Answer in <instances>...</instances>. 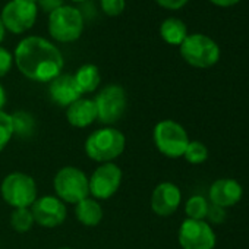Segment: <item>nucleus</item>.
I'll return each instance as SVG.
<instances>
[{
	"instance_id": "nucleus-8",
	"label": "nucleus",
	"mask_w": 249,
	"mask_h": 249,
	"mask_svg": "<svg viewBox=\"0 0 249 249\" xmlns=\"http://www.w3.org/2000/svg\"><path fill=\"white\" fill-rule=\"evenodd\" d=\"M97 108V119L104 124H114L122 119L126 110L128 97L123 87L111 84L104 87L94 100Z\"/></svg>"
},
{
	"instance_id": "nucleus-12",
	"label": "nucleus",
	"mask_w": 249,
	"mask_h": 249,
	"mask_svg": "<svg viewBox=\"0 0 249 249\" xmlns=\"http://www.w3.org/2000/svg\"><path fill=\"white\" fill-rule=\"evenodd\" d=\"M30 210L33 213L34 221L46 229H54L63 224L68 215L65 202L52 195L37 198Z\"/></svg>"
},
{
	"instance_id": "nucleus-26",
	"label": "nucleus",
	"mask_w": 249,
	"mask_h": 249,
	"mask_svg": "<svg viewBox=\"0 0 249 249\" xmlns=\"http://www.w3.org/2000/svg\"><path fill=\"white\" fill-rule=\"evenodd\" d=\"M207 218H208L211 223H214V224H221V223H224V220H226V211H224V208L211 204V205H208Z\"/></svg>"
},
{
	"instance_id": "nucleus-30",
	"label": "nucleus",
	"mask_w": 249,
	"mask_h": 249,
	"mask_svg": "<svg viewBox=\"0 0 249 249\" xmlns=\"http://www.w3.org/2000/svg\"><path fill=\"white\" fill-rule=\"evenodd\" d=\"M210 2H213V3H214V5H217V6L227 8V6H233V5H236L237 2H240V0H210Z\"/></svg>"
},
{
	"instance_id": "nucleus-28",
	"label": "nucleus",
	"mask_w": 249,
	"mask_h": 249,
	"mask_svg": "<svg viewBox=\"0 0 249 249\" xmlns=\"http://www.w3.org/2000/svg\"><path fill=\"white\" fill-rule=\"evenodd\" d=\"M37 3L46 14H52L63 6V0H37Z\"/></svg>"
},
{
	"instance_id": "nucleus-31",
	"label": "nucleus",
	"mask_w": 249,
	"mask_h": 249,
	"mask_svg": "<svg viewBox=\"0 0 249 249\" xmlns=\"http://www.w3.org/2000/svg\"><path fill=\"white\" fill-rule=\"evenodd\" d=\"M5 104H6V91H5V88L2 87V84H0V110L3 108Z\"/></svg>"
},
{
	"instance_id": "nucleus-20",
	"label": "nucleus",
	"mask_w": 249,
	"mask_h": 249,
	"mask_svg": "<svg viewBox=\"0 0 249 249\" xmlns=\"http://www.w3.org/2000/svg\"><path fill=\"white\" fill-rule=\"evenodd\" d=\"M12 116L14 123V134L19 137H31L36 129V119L28 111H15Z\"/></svg>"
},
{
	"instance_id": "nucleus-32",
	"label": "nucleus",
	"mask_w": 249,
	"mask_h": 249,
	"mask_svg": "<svg viewBox=\"0 0 249 249\" xmlns=\"http://www.w3.org/2000/svg\"><path fill=\"white\" fill-rule=\"evenodd\" d=\"M3 37H5V25L2 22V18H0V43H2Z\"/></svg>"
},
{
	"instance_id": "nucleus-21",
	"label": "nucleus",
	"mask_w": 249,
	"mask_h": 249,
	"mask_svg": "<svg viewBox=\"0 0 249 249\" xmlns=\"http://www.w3.org/2000/svg\"><path fill=\"white\" fill-rule=\"evenodd\" d=\"M34 217L30 208H14L11 214V226L18 233H25L34 226Z\"/></svg>"
},
{
	"instance_id": "nucleus-4",
	"label": "nucleus",
	"mask_w": 249,
	"mask_h": 249,
	"mask_svg": "<svg viewBox=\"0 0 249 249\" xmlns=\"http://www.w3.org/2000/svg\"><path fill=\"white\" fill-rule=\"evenodd\" d=\"M153 140L157 150L169 159L183 157V153L189 144V137L185 128L180 123L170 119L161 120L156 124Z\"/></svg>"
},
{
	"instance_id": "nucleus-10",
	"label": "nucleus",
	"mask_w": 249,
	"mask_h": 249,
	"mask_svg": "<svg viewBox=\"0 0 249 249\" xmlns=\"http://www.w3.org/2000/svg\"><path fill=\"white\" fill-rule=\"evenodd\" d=\"M178 239L182 249H214L215 246V233L204 220H183Z\"/></svg>"
},
{
	"instance_id": "nucleus-19",
	"label": "nucleus",
	"mask_w": 249,
	"mask_h": 249,
	"mask_svg": "<svg viewBox=\"0 0 249 249\" xmlns=\"http://www.w3.org/2000/svg\"><path fill=\"white\" fill-rule=\"evenodd\" d=\"M160 36L161 38L172 46H180L183 40L188 37V28L186 25L178 19V18H169L166 19L160 27Z\"/></svg>"
},
{
	"instance_id": "nucleus-6",
	"label": "nucleus",
	"mask_w": 249,
	"mask_h": 249,
	"mask_svg": "<svg viewBox=\"0 0 249 249\" xmlns=\"http://www.w3.org/2000/svg\"><path fill=\"white\" fill-rule=\"evenodd\" d=\"M182 57L194 68H211L220 59V49L214 40L204 34L188 36L180 44Z\"/></svg>"
},
{
	"instance_id": "nucleus-25",
	"label": "nucleus",
	"mask_w": 249,
	"mask_h": 249,
	"mask_svg": "<svg viewBox=\"0 0 249 249\" xmlns=\"http://www.w3.org/2000/svg\"><path fill=\"white\" fill-rule=\"evenodd\" d=\"M101 9L108 17H117L124 9V0H101Z\"/></svg>"
},
{
	"instance_id": "nucleus-27",
	"label": "nucleus",
	"mask_w": 249,
	"mask_h": 249,
	"mask_svg": "<svg viewBox=\"0 0 249 249\" xmlns=\"http://www.w3.org/2000/svg\"><path fill=\"white\" fill-rule=\"evenodd\" d=\"M12 62H14L12 54H11L6 49L0 47V78L5 76V75L11 71Z\"/></svg>"
},
{
	"instance_id": "nucleus-5",
	"label": "nucleus",
	"mask_w": 249,
	"mask_h": 249,
	"mask_svg": "<svg viewBox=\"0 0 249 249\" xmlns=\"http://www.w3.org/2000/svg\"><path fill=\"white\" fill-rule=\"evenodd\" d=\"M53 186L56 196L66 204H78L89 195L88 176L75 166L62 167L53 179Z\"/></svg>"
},
{
	"instance_id": "nucleus-2",
	"label": "nucleus",
	"mask_w": 249,
	"mask_h": 249,
	"mask_svg": "<svg viewBox=\"0 0 249 249\" xmlns=\"http://www.w3.org/2000/svg\"><path fill=\"white\" fill-rule=\"evenodd\" d=\"M126 147L124 135L111 126L94 131L85 141V154L100 164L113 163L114 159L120 157Z\"/></svg>"
},
{
	"instance_id": "nucleus-22",
	"label": "nucleus",
	"mask_w": 249,
	"mask_h": 249,
	"mask_svg": "<svg viewBox=\"0 0 249 249\" xmlns=\"http://www.w3.org/2000/svg\"><path fill=\"white\" fill-rule=\"evenodd\" d=\"M208 205L210 204L207 202V199L204 196L194 195L186 201L185 213H186L188 218H191V220H204L207 217Z\"/></svg>"
},
{
	"instance_id": "nucleus-1",
	"label": "nucleus",
	"mask_w": 249,
	"mask_h": 249,
	"mask_svg": "<svg viewBox=\"0 0 249 249\" xmlns=\"http://www.w3.org/2000/svg\"><path fill=\"white\" fill-rule=\"evenodd\" d=\"M15 63L22 75L36 82H52L63 69L60 50L43 37L24 38L15 50Z\"/></svg>"
},
{
	"instance_id": "nucleus-3",
	"label": "nucleus",
	"mask_w": 249,
	"mask_h": 249,
	"mask_svg": "<svg viewBox=\"0 0 249 249\" xmlns=\"http://www.w3.org/2000/svg\"><path fill=\"white\" fill-rule=\"evenodd\" d=\"M36 180L22 172L9 173L0 185V195L12 208H30L37 199Z\"/></svg>"
},
{
	"instance_id": "nucleus-7",
	"label": "nucleus",
	"mask_w": 249,
	"mask_h": 249,
	"mask_svg": "<svg viewBox=\"0 0 249 249\" xmlns=\"http://www.w3.org/2000/svg\"><path fill=\"white\" fill-rule=\"evenodd\" d=\"M50 36L60 43H71L81 37L84 31L82 14L72 6H62L50 14L49 18Z\"/></svg>"
},
{
	"instance_id": "nucleus-34",
	"label": "nucleus",
	"mask_w": 249,
	"mask_h": 249,
	"mask_svg": "<svg viewBox=\"0 0 249 249\" xmlns=\"http://www.w3.org/2000/svg\"><path fill=\"white\" fill-rule=\"evenodd\" d=\"M72 2H84V0H72Z\"/></svg>"
},
{
	"instance_id": "nucleus-23",
	"label": "nucleus",
	"mask_w": 249,
	"mask_h": 249,
	"mask_svg": "<svg viewBox=\"0 0 249 249\" xmlns=\"http://www.w3.org/2000/svg\"><path fill=\"white\" fill-rule=\"evenodd\" d=\"M183 157L191 164H202L208 159V148L199 141H189Z\"/></svg>"
},
{
	"instance_id": "nucleus-24",
	"label": "nucleus",
	"mask_w": 249,
	"mask_h": 249,
	"mask_svg": "<svg viewBox=\"0 0 249 249\" xmlns=\"http://www.w3.org/2000/svg\"><path fill=\"white\" fill-rule=\"evenodd\" d=\"M14 123L12 116L3 110H0V153H2L6 145L11 142L14 137Z\"/></svg>"
},
{
	"instance_id": "nucleus-33",
	"label": "nucleus",
	"mask_w": 249,
	"mask_h": 249,
	"mask_svg": "<svg viewBox=\"0 0 249 249\" xmlns=\"http://www.w3.org/2000/svg\"><path fill=\"white\" fill-rule=\"evenodd\" d=\"M57 249H72V248H68V246H63V248H57Z\"/></svg>"
},
{
	"instance_id": "nucleus-16",
	"label": "nucleus",
	"mask_w": 249,
	"mask_h": 249,
	"mask_svg": "<svg viewBox=\"0 0 249 249\" xmlns=\"http://www.w3.org/2000/svg\"><path fill=\"white\" fill-rule=\"evenodd\" d=\"M66 119L68 123L73 128H87L92 124L97 119V108L94 100L89 98H79L66 107Z\"/></svg>"
},
{
	"instance_id": "nucleus-13",
	"label": "nucleus",
	"mask_w": 249,
	"mask_h": 249,
	"mask_svg": "<svg viewBox=\"0 0 249 249\" xmlns=\"http://www.w3.org/2000/svg\"><path fill=\"white\" fill-rule=\"evenodd\" d=\"M182 201V192L172 182H161L151 194V210L160 217H169L176 213Z\"/></svg>"
},
{
	"instance_id": "nucleus-9",
	"label": "nucleus",
	"mask_w": 249,
	"mask_h": 249,
	"mask_svg": "<svg viewBox=\"0 0 249 249\" xmlns=\"http://www.w3.org/2000/svg\"><path fill=\"white\" fill-rule=\"evenodd\" d=\"M122 169L114 163H103L100 164L88 178L89 195L94 199H108L111 198L120 188L122 183Z\"/></svg>"
},
{
	"instance_id": "nucleus-14",
	"label": "nucleus",
	"mask_w": 249,
	"mask_h": 249,
	"mask_svg": "<svg viewBox=\"0 0 249 249\" xmlns=\"http://www.w3.org/2000/svg\"><path fill=\"white\" fill-rule=\"evenodd\" d=\"M49 94L52 100L60 107H69L82 95L73 75H68V73H60L57 78H54L50 82Z\"/></svg>"
},
{
	"instance_id": "nucleus-15",
	"label": "nucleus",
	"mask_w": 249,
	"mask_h": 249,
	"mask_svg": "<svg viewBox=\"0 0 249 249\" xmlns=\"http://www.w3.org/2000/svg\"><path fill=\"white\" fill-rule=\"evenodd\" d=\"M243 195L242 185L234 179H218L210 186V201L221 208L236 205Z\"/></svg>"
},
{
	"instance_id": "nucleus-18",
	"label": "nucleus",
	"mask_w": 249,
	"mask_h": 249,
	"mask_svg": "<svg viewBox=\"0 0 249 249\" xmlns=\"http://www.w3.org/2000/svg\"><path fill=\"white\" fill-rule=\"evenodd\" d=\"M73 78H75L82 94H88V92L95 91L100 85V81H101L98 68L95 65H91V63L82 65L76 71Z\"/></svg>"
},
{
	"instance_id": "nucleus-29",
	"label": "nucleus",
	"mask_w": 249,
	"mask_h": 249,
	"mask_svg": "<svg viewBox=\"0 0 249 249\" xmlns=\"http://www.w3.org/2000/svg\"><path fill=\"white\" fill-rule=\"evenodd\" d=\"M156 2L166 8V9H172V11H176V9H180L183 8L186 3H188V0H156Z\"/></svg>"
},
{
	"instance_id": "nucleus-11",
	"label": "nucleus",
	"mask_w": 249,
	"mask_h": 249,
	"mask_svg": "<svg viewBox=\"0 0 249 249\" xmlns=\"http://www.w3.org/2000/svg\"><path fill=\"white\" fill-rule=\"evenodd\" d=\"M0 18H2L5 30L21 34L36 24L37 3L31 2V0H11L3 8Z\"/></svg>"
},
{
	"instance_id": "nucleus-17",
	"label": "nucleus",
	"mask_w": 249,
	"mask_h": 249,
	"mask_svg": "<svg viewBox=\"0 0 249 249\" xmlns=\"http://www.w3.org/2000/svg\"><path fill=\"white\" fill-rule=\"evenodd\" d=\"M75 215L78 221L87 227H95L103 220V207L94 198H85L75 204Z\"/></svg>"
}]
</instances>
